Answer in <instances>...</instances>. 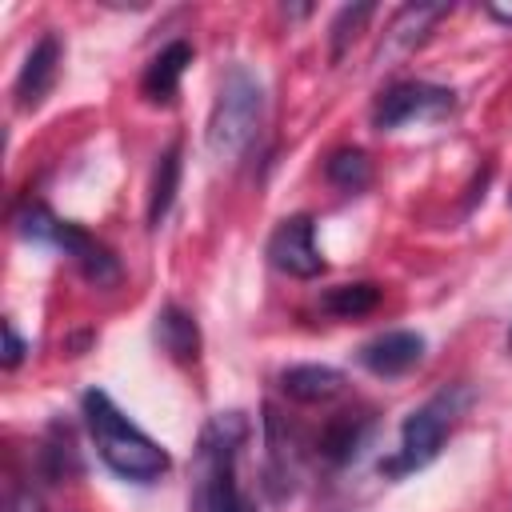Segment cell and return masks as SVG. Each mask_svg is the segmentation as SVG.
<instances>
[{
    "instance_id": "6da1fadb",
    "label": "cell",
    "mask_w": 512,
    "mask_h": 512,
    "mask_svg": "<svg viewBox=\"0 0 512 512\" xmlns=\"http://www.w3.org/2000/svg\"><path fill=\"white\" fill-rule=\"evenodd\" d=\"M248 440L244 412H216L196 448V472H192V512H256L248 492L240 488L236 460Z\"/></svg>"
},
{
    "instance_id": "7a4b0ae2",
    "label": "cell",
    "mask_w": 512,
    "mask_h": 512,
    "mask_svg": "<svg viewBox=\"0 0 512 512\" xmlns=\"http://www.w3.org/2000/svg\"><path fill=\"white\" fill-rule=\"evenodd\" d=\"M84 424H88V432H92L96 456H100L120 480L152 484V480H160V476L172 468V456H168L148 432H140V428L112 404V396L100 392V388L84 392Z\"/></svg>"
},
{
    "instance_id": "3957f363",
    "label": "cell",
    "mask_w": 512,
    "mask_h": 512,
    "mask_svg": "<svg viewBox=\"0 0 512 512\" xmlns=\"http://www.w3.org/2000/svg\"><path fill=\"white\" fill-rule=\"evenodd\" d=\"M264 120V88L248 68H228L208 116V152L216 160H236L260 132Z\"/></svg>"
},
{
    "instance_id": "277c9868",
    "label": "cell",
    "mask_w": 512,
    "mask_h": 512,
    "mask_svg": "<svg viewBox=\"0 0 512 512\" xmlns=\"http://www.w3.org/2000/svg\"><path fill=\"white\" fill-rule=\"evenodd\" d=\"M460 408H464V392H460V388H444V392H436L432 400H424V404L404 420V428H400V448H396L392 460L380 464V472H384V476H404V472H416V468L432 464L436 452L444 448V440H448V432H452Z\"/></svg>"
},
{
    "instance_id": "5b68a950",
    "label": "cell",
    "mask_w": 512,
    "mask_h": 512,
    "mask_svg": "<svg viewBox=\"0 0 512 512\" xmlns=\"http://www.w3.org/2000/svg\"><path fill=\"white\" fill-rule=\"evenodd\" d=\"M16 228L32 240H48L56 244L64 256H72V264L84 272V280H92L96 288H108L120 280V264L116 256L96 240L88 236L80 224H68V220H56L44 204H24V212L16 216Z\"/></svg>"
},
{
    "instance_id": "8992f818",
    "label": "cell",
    "mask_w": 512,
    "mask_h": 512,
    "mask_svg": "<svg viewBox=\"0 0 512 512\" xmlns=\"http://www.w3.org/2000/svg\"><path fill=\"white\" fill-rule=\"evenodd\" d=\"M452 104H456L452 88L424 84V80H404V84H392L388 92H380V100L372 108V124L384 132V128H400V124H412V120H436V116L452 112Z\"/></svg>"
},
{
    "instance_id": "52a82bcc",
    "label": "cell",
    "mask_w": 512,
    "mask_h": 512,
    "mask_svg": "<svg viewBox=\"0 0 512 512\" xmlns=\"http://www.w3.org/2000/svg\"><path fill=\"white\" fill-rule=\"evenodd\" d=\"M268 260H272L280 272L296 276V280L320 276V272H324V256H320V248H316V224H312V216L300 212V216L280 220L276 232L268 236Z\"/></svg>"
},
{
    "instance_id": "ba28073f",
    "label": "cell",
    "mask_w": 512,
    "mask_h": 512,
    "mask_svg": "<svg viewBox=\"0 0 512 512\" xmlns=\"http://www.w3.org/2000/svg\"><path fill=\"white\" fill-rule=\"evenodd\" d=\"M356 360L372 372V376H404L408 368H416L424 360V336L408 332V328H392L372 336L368 344L356 348Z\"/></svg>"
},
{
    "instance_id": "9c48e42d",
    "label": "cell",
    "mask_w": 512,
    "mask_h": 512,
    "mask_svg": "<svg viewBox=\"0 0 512 512\" xmlns=\"http://www.w3.org/2000/svg\"><path fill=\"white\" fill-rule=\"evenodd\" d=\"M56 72H60V40H56V32H44L32 44V52L24 56V68L16 76V104L20 108H36L52 92Z\"/></svg>"
},
{
    "instance_id": "30bf717a",
    "label": "cell",
    "mask_w": 512,
    "mask_h": 512,
    "mask_svg": "<svg viewBox=\"0 0 512 512\" xmlns=\"http://www.w3.org/2000/svg\"><path fill=\"white\" fill-rule=\"evenodd\" d=\"M188 64H192V44H188V40H172L168 48H160V52L152 56V64H148V72H144V80H140V92H144L152 104H168V100L176 96L180 76H184Z\"/></svg>"
},
{
    "instance_id": "8fae6325",
    "label": "cell",
    "mask_w": 512,
    "mask_h": 512,
    "mask_svg": "<svg viewBox=\"0 0 512 512\" xmlns=\"http://www.w3.org/2000/svg\"><path fill=\"white\" fill-rule=\"evenodd\" d=\"M280 388L300 404H320L344 392V372L332 364H292L280 372Z\"/></svg>"
},
{
    "instance_id": "7c38bea8",
    "label": "cell",
    "mask_w": 512,
    "mask_h": 512,
    "mask_svg": "<svg viewBox=\"0 0 512 512\" xmlns=\"http://www.w3.org/2000/svg\"><path fill=\"white\" fill-rule=\"evenodd\" d=\"M156 340L172 360H196L200 352V328L180 304H164L156 312Z\"/></svg>"
},
{
    "instance_id": "4fadbf2b",
    "label": "cell",
    "mask_w": 512,
    "mask_h": 512,
    "mask_svg": "<svg viewBox=\"0 0 512 512\" xmlns=\"http://www.w3.org/2000/svg\"><path fill=\"white\" fill-rule=\"evenodd\" d=\"M384 300V288L372 284V280H356V284H336L320 296V308L336 320H356V316H368L376 312V304Z\"/></svg>"
},
{
    "instance_id": "5bb4252c",
    "label": "cell",
    "mask_w": 512,
    "mask_h": 512,
    "mask_svg": "<svg viewBox=\"0 0 512 512\" xmlns=\"http://www.w3.org/2000/svg\"><path fill=\"white\" fill-rule=\"evenodd\" d=\"M176 188H180V144H172L160 160H156V172H152V188H148V224L160 228V220L168 216L172 200H176Z\"/></svg>"
},
{
    "instance_id": "9a60e30c",
    "label": "cell",
    "mask_w": 512,
    "mask_h": 512,
    "mask_svg": "<svg viewBox=\"0 0 512 512\" xmlns=\"http://www.w3.org/2000/svg\"><path fill=\"white\" fill-rule=\"evenodd\" d=\"M324 176H328L340 192H360V188L372 180V164H368V156H364L360 148H340V152L328 156Z\"/></svg>"
},
{
    "instance_id": "2e32d148",
    "label": "cell",
    "mask_w": 512,
    "mask_h": 512,
    "mask_svg": "<svg viewBox=\"0 0 512 512\" xmlns=\"http://www.w3.org/2000/svg\"><path fill=\"white\" fill-rule=\"evenodd\" d=\"M360 436H364V424H360L356 416H336V420L324 428V436H320V456H328L332 464H344V460L356 452Z\"/></svg>"
},
{
    "instance_id": "e0dca14e",
    "label": "cell",
    "mask_w": 512,
    "mask_h": 512,
    "mask_svg": "<svg viewBox=\"0 0 512 512\" xmlns=\"http://www.w3.org/2000/svg\"><path fill=\"white\" fill-rule=\"evenodd\" d=\"M372 16V4H356V8H340V16H336V24H332V56H340L344 52V44L360 32V24Z\"/></svg>"
},
{
    "instance_id": "ac0fdd59",
    "label": "cell",
    "mask_w": 512,
    "mask_h": 512,
    "mask_svg": "<svg viewBox=\"0 0 512 512\" xmlns=\"http://www.w3.org/2000/svg\"><path fill=\"white\" fill-rule=\"evenodd\" d=\"M24 360V340L12 320H4V368H16Z\"/></svg>"
},
{
    "instance_id": "d6986e66",
    "label": "cell",
    "mask_w": 512,
    "mask_h": 512,
    "mask_svg": "<svg viewBox=\"0 0 512 512\" xmlns=\"http://www.w3.org/2000/svg\"><path fill=\"white\" fill-rule=\"evenodd\" d=\"M4 512H44V504H40V496L32 492V488H16L12 496H8V508Z\"/></svg>"
},
{
    "instance_id": "ffe728a7",
    "label": "cell",
    "mask_w": 512,
    "mask_h": 512,
    "mask_svg": "<svg viewBox=\"0 0 512 512\" xmlns=\"http://www.w3.org/2000/svg\"><path fill=\"white\" fill-rule=\"evenodd\" d=\"M488 12H492V16H496V20H504V24H512V8H500V4H492V8H488Z\"/></svg>"
},
{
    "instance_id": "44dd1931",
    "label": "cell",
    "mask_w": 512,
    "mask_h": 512,
    "mask_svg": "<svg viewBox=\"0 0 512 512\" xmlns=\"http://www.w3.org/2000/svg\"><path fill=\"white\" fill-rule=\"evenodd\" d=\"M508 200H512V192H508Z\"/></svg>"
},
{
    "instance_id": "7402d4cb",
    "label": "cell",
    "mask_w": 512,
    "mask_h": 512,
    "mask_svg": "<svg viewBox=\"0 0 512 512\" xmlns=\"http://www.w3.org/2000/svg\"><path fill=\"white\" fill-rule=\"evenodd\" d=\"M508 344H512V336H508Z\"/></svg>"
}]
</instances>
